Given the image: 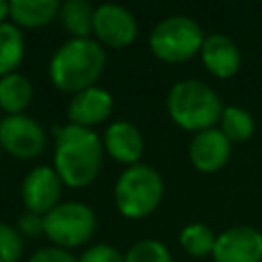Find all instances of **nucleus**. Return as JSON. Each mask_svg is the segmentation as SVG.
I'll return each instance as SVG.
<instances>
[{"label":"nucleus","mask_w":262,"mask_h":262,"mask_svg":"<svg viewBox=\"0 0 262 262\" xmlns=\"http://www.w3.org/2000/svg\"><path fill=\"white\" fill-rule=\"evenodd\" d=\"M125 262H172V258L168 248L162 242L141 239L129 248Z\"/></svg>","instance_id":"412c9836"},{"label":"nucleus","mask_w":262,"mask_h":262,"mask_svg":"<svg viewBox=\"0 0 262 262\" xmlns=\"http://www.w3.org/2000/svg\"><path fill=\"white\" fill-rule=\"evenodd\" d=\"M29 262H76L74 256L61 248H43L31 256Z\"/></svg>","instance_id":"b1692460"},{"label":"nucleus","mask_w":262,"mask_h":262,"mask_svg":"<svg viewBox=\"0 0 262 262\" xmlns=\"http://www.w3.org/2000/svg\"><path fill=\"white\" fill-rule=\"evenodd\" d=\"M80 262H125V258L119 254L117 248L98 244V246H92L90 250H86L82 254Z\"/></svg>","instance_id":"5701e85b"},{"label":"nucleus","mask_w":262,"mask_h":262,"mask_svg":"<svg viewBox=\"0 0 262 262\" xmlns=\"http://www.w3.org/2000/svg\"><path fill=\"white\" fill-rule=\"evenodd\" d=\"M94 229L96 217L84 203H61L43 217V231L53 244L63 248L88 242Z\"/></svg>","instance_id":"423d86ee"},{"label":"nucleus","mask_w":262,"mask_h":262,"mask_svg":"<svg viewBox=\"0 0 262 262\" xmlns=\"http://www.w3.org/2000/svg\"><path fill=\"white\" fill-rule=\"evenodd\" d=\"M61 194V178L49 166L33 168L23 182V203L29 213L47 215L57 207Z\"/></svg>","instance_id":"6e6552de"},{"label":"nucleus","mask_w":262,"mask_h":262,"mask_svg":"<svg viewBox=\"0 0 262 262\" xmlns=\"http://www.w3.org/2000/svg\"><path fill=\"white\" fill-rule=\"evenodd\" d=\"M229 151H231L229 139L223 135L221 129H205L194 135L188 156L196 170L215 172L227 164Z\"/></svg>","instance_id":"9b49d317"},{"label":"nucleus","mask_w":262,"mask_h":262,"mask_svg":"<svg viewBox=\"0 0 262 262\" xmlns=\"http://www.w3.org/2000/svg\"><path fill=\"white\" fill-rule=\"evenodd\" d=\"M10 12V2H4V0H0V25H2V20L6 18V14Z\"/></svg>","instance_id":"a878e982"},{"label":"nucleus","mask_w":262,"mask_h":262,"mask_svg":"<svg viewBox=\"0 0 262 262\" xmlns=\"http://www.w3.org/2000/svg\"><path fill=\"white\" fill-rule=\"evenodd\" d=\"M94 8L86 0H68L59 8L63 27L74 35V39H84L94 29Z\"/></svg>","instance_id":"f3484780"},{"label":"nucleus","mask_w":262,"mask_h":262,"mask_svg":"<svg viewBox=\"0 0 262 262\" xmlns=\"http://www.w3.org/2000/svg\"><path fill=\"white\" fill-rule=\"evenodd\" d=\"M59 10L57 0H12L10 16L20 27H43L55 18Z\"/></svg>","instance_id":"2eb2a0df"},{"label":"nucleus","mask_w":262,"mask_h":262,"mask_svg":"<svg viewBox=\"0 0 262 262\" xmlns=\"http://www.w3.org/2000/svg\"><path fill=\"white\" fill-rule=\"evenodd\" d=\"M106 151L123 164H135L143 154V137L133 123L117 121L104 133Z\"/></svg>","instance_id":"4468645a"},{"label":"nucleus","mask_w":262,"mask_h":262,"mask_svg":"<svg viewBox=\"0 0 262 262\" xmlns=\"http://www.w3.org/2000/svg\"><path fill=\"white\" fill-rule=\"evenodd\" d=\"M55 172L68 186L80 188L90 184L102 164V143L94 131L80 125L55 129Z\"/></svg>","instance_id":"f257e3e1"},{"label":"nucleus","mask_w":262,"mask_h":262,"mask_svg":"<svg viewBox=\"0 0 262 262\" xmlns=\"http://www.w3.org/2000/svg\"><path fill=\"white\" fill-rule=\"evenodd\" d=\"M25 53V39L18 27L10 23L0 25V76L12 74Z\"/></svg>","instance_id":"a211bd4d"},{"label":"nucleus","mask_w":262,"mask_h":262,"mask_svg":"<svg viewBox=\"0 0 262 262\" xmlns=\"http://www.w3.org/2000/svg\"><path fill=\"white\" fill-rule=\"evenodd\" d=\"M0 147L14 158H35L45 147V133L27 115H6L0 121Z\"/></svg>","instance_id":"0eeeda50"},{"label":"nucleus","mask_w":262,"mask_h":262,"mask_svg":"<svg viewBox=\"0 0 262 262\" xmlns=\"http://www.w3.org/2000/svg\"><path fill=\"white\" fill-rule=\"evenodd\" d=\"M221 131L229 141H246L254 133V117L239 106H225L221 115Z\"/></svg>","instance_id":"6ab92c4d"},{"label":"nucleus","mask_w":262,"mask_h":262,"mask_svg":"<svg viewBox=\"0 0 262 262\" xmlns=\"http://www.w3.org/2000/svg\"><path fill=\"white\" fill-rule=\"evenodd\" d=\"M106 63V53L100 43L84 37L66 41L51 57V82L63 92H82L92 88Z\"/></svg>","instance_id":"f03ea898"},{"label":"nucleus","mask_w":262,"mask_h":262,"mask_svg":"<svg viewBox=\"0 0 262 262\" xmlns=\"http://www.w3.org/2000/svg\"><path fill=\"white\" fill-rule=\"evenodd\" d=\"M92 31L108 47H125L137 35V23L127 8L119 4H102L94 12Z\"/></svg>","instance_id":"9d476101"},{"label":"nucleus","mask_w":262,"mask_h":262,"mask_svg":"<svg viewBox=\"0 0 262 262\" xmlns=\"http://www.w3.org/2000/svg\"><path fill=\"white\" fill-rule=\"evenodd\" d=\"M113 111V96L102 90V88H86L78 92L70 106H68V117L74 125L80 127H90L100 121H104Z\"/></svg>","instance_id":"ddd939ff"},{"label":"nucleus","mask_w":262,"mask_h":262,"mask_svg":"<svg viewBox=\"0 0 262 262\" xmlns=\"http://www.w3.org/2000/svg\"><path fill=\"white\" fill-rule=\"evenodd\" d=\"M20 254H23L20 233L10 225L0 223V262H18Z\"/></svg>","instance_id":"4be33fe9"},{"label":"nucleus","mask_w":262,"mask_h":262,"mask_svg":"<svg viewBox=\"0 0 262 262\" xmlns=\"http://www.w3.org/2000/svg\"><path fill=\"white\" fill-rule=\"evenodd\" d=\"M33 98L31 82L20 74H8L0 78V106L10 115H20Z\"/></svg>","instance_id":"dca6fc26"},{"label":"nucleus","mask_w":262,"mask_h":262,"mask_svg":"<svg viewBox=\"0 0 262 262\" xmlns=\"http://www.w3.org/2000/svg\"><path fill=\"white\" fill-rule=\"evenodd\" d=\"M162 176L143 164H133L119 176L115 184V203L125 217L139 219L149 215L162 201Z\"/></svg>","instance_id":"20e7f679"},{"label":"nucleus","mask_w":262,"mask_h":262,"mask_svg":"<svg viewBox=\"0 0 262 262\" xmlns=\"http://www.w3.org/2000/svg\"><path fill=\"white\" fill-rule=\"evenodd\" d=\"M201 55L207 70L217 78H231L239 70V61H242L239 49L229 37L221 33H213L205 37Z\"/></svg>","instance_id":"f8f14e48"},{"label":"nucleus","mask_w":262,"mask_h":262,"mask_svg":"<svg viewBox=\"0 0 262 262\" xmlns=\"http://www.w3.org/2000/svg\"><path fill=\"white\" fill-rule=\"evenodd\" d=\"M215 262H262V233L239 225L223 231L215 239Z\"/></svg>","instance_id":"1a4fd4ad"},{"label":"nucleus","mask_w":262,"mask_h":262,"mask_svg":"<svg viewBox=\"0 0 262 262\" xmlns=\"http://www.w3.org/2000/svg\"><path fill=\"white\" fill-rule=\"evenodd\" d=\"M203 29L188 16H170L156 25L149 35L154 55L168 63H178L192 57L203 47Z\"/></svg>","instance_id":"39448f33"},{"label":"nucleus","mask_w":262,"mask_h":262,"mask_svg":"<svg viewBox=\"0 0 262 262\" xmlns=\"http://www.w3.org/2000/svg\"><path fill=\"white\" fill-rule=\"evenodd\" d=\"M215 235L213 231L203 223H190L180 233V246L194 258H203L215 248Z\"/></svg>","instance_id":"aec40b11"},{"label":"nucleus","mask_w":262,"mask_h":262,"mask_svg":"<svg viewBox=\"0 0 262 262\" xmlns=\"http://www.w3.org/2000/svg\"><path fill=\"white\" fill-rule=\"evenodd\" d=\"M18 229L25 233V235H39L43 231V217L41 215H35V213H25L20 219H18Z\"/></svg>","instance_id":"393cba45"},{"label":"nucleus","mask_w":262,"mask_h":262,"mask_svg":"<svg viewBox=\"0 0 262 262\" xmlns=\"http://www.w3.org/2000/svg\"><path fill=\"white\" fill-rule=\"evenodd\" d=\"M168 113L176 125L188 131L213 129L221 119V98L213 88L199 80H182L168 94Z\"/></svg>","instance_id":"7ed1b4c3"}]
</instances>
